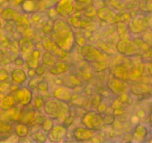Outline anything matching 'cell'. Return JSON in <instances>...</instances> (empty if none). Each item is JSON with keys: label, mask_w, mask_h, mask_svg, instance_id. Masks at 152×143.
Instances as JSON below:
<instances>
[{"label": "cell", "mask_w": 152, "mask_h": 143, "mask_svg": "<svg viewBox=\"0 0 152 143\" xmlns=\"http://www.w3.org/2000/svg\"><path fill=\"white\" fill-rule=\"evenodd\" d=\"M44 104L45 101L42 95H38L34 98V104H33V105H34L36 111H38L39 112V113H41L42 110L44 109Z\"/></svg>", "instance_id": "36"}, {"label": "cell", "mask_w": 152, "mask_h": 143, "mask_svg": "<svg viewBox=\"0 0 152 143\" xmlns=\"http://www.w3.org/2000/svg\"><path fill=\"white\" fill-rule=\"evenodd\" d=\"M69 67V63L66 61L57 60L53 66L50 67V69H49V72L53 75H59V74H63L65 72L68 71Z\"/></svg>", "instance_id": "26"}, {"label": "cell", "mask_w": 152, "mask_h": 143, "mask_svg": "<svg viewBox=\"0 0 152 143\" xmlns=\"http://www.w3.org/2000/svg\"><path fill=\"white\" fill-rule=\"evenodd\" d=\"M24 0H13V4L14 6H20Z\"/></svg>", "instance_id": "56"}, {"label": "cell", "mask_w": 152, "mask_h": 143, "mask_svg": "<svg viewBox=\"0 0 152 143\" xmlns=\"http://www.w3.org/2000/svg\"><path fill=\"white\" fill-rule=\"evenodd\" d=\"M41 53L38 49H34L29 55L27 56L25 63L29 69L37 68L39 65V59Z\"/></svg>", "instance_id": "25"}, {"label": "cell", "mask_w": 152, "mask_h": 143, "mask_svg": "<svg viewBox=\"0 0 152 143\" xmlns=\"http://www.w3.org/2000/svg\"><path fill=\"white\" fill-rule=\"evenodd\" d=\"M15 65L17 66H22L25 63V60L23 59L22 57H17L14 60Z\"/></svg>", "instance_id": "54"}, {"label": "cell", "mask_w": 152, "mask_h": 143, "mask_svg": "<svg viewBox=\"0 0 152 143\" xmlns=\"http://www.w3.org/2000/svg\"><path fill=\"white\" fill-rule=\"evenodd\" d=\"M15 98L18 104L22 106L28 105L32 102L33 100V92L28 87H20L18 88L13 92Z\"/></svg>", "instance_id": "11"}, {"label": "cell", "mask_w": 152, "mask_h": 143, "mask_svg": "<svg viewBox=\"0 0 152 143\" xmlns=\"http://www.w3.org/2000/svg\"><path fill=\"white\" fill-rule=\"evenodd\" d=\"M49 85L46 80H41L39 82L38 85H37V89H39V91H41V92H45V91L48 90Z\"/></svg>", "instance_id": "47"}, {"label": "cell", "mask_w": 152, "mask_h": 143, "mask_svg": "<svg viewBox=\"0 0 152 143\" xmlns=\"http://www.w3.org/2000/svg\"><path fill=\"white\" fill-rule=\"evenodd\" d=\"M3 57H4V54L0 51V60H1L3 59Z\"/></svg>", "instance_id": "57"}, {"label": "cell", "mask_w": 152, "mask_h": 143, "mask_svg": "<svg viewBox=\"0 0 152 143\" xmlns=\"http://www.w3.org/2000/svg\"><path fill=\"white\" fill-rule=\"evenodd\" d=\"M53 98L68 103L72 98V92L69 88H67L64 86H59L53 92Z\"/></svg>", "instance_id": "20"}, {"label": "cell", "mask_w": 152, "mask_h": 143, "mask_svg": "<svg viewBox=\"0 0 152 143\" xmlns=\"http://www.w3.org/2000/svg\"><path fill=\"white\" fill-rule=\"evenodd\" d=\"M140 10L144 13H151L152 4L151 0H142L139 4Z\"/></svg>", "instance_id": "40"}, {"label": "cell", "mask_w": 152, "mask_h": 143, "mask_svg": "<svg viewBox=\"0 0 152 143\" xmlns=\"http://www.w3.org/2000/svg\"><path fill=\"white\" fill-rule=\"evenodd\" d=\"M127 66L126 64H118L114 67L112 74L116 78L126 82L129 80V72Z\"/></svg>", "instance_id": "22"}, {"label": "cell", "mask_w": 152, "mask_h": 143, "mask_svg": "<svg viewBox=\"0 0 152 143\" xmlns=\"http://www.w3.org/2000/svg\"><path fill=\"white\" fill-rule=\"evenodd\" d=\"M75 0H58L54 6L56 14L61 17L68 18L75 11Z\"/></svg>", "instance_id": "8"}, {"label": "cell", "mask_w": 152, "mask_h": 143, "mask_svg": "<svg viewBox=\"0 0 152 143\" xmlns=\"http://www.w3.org/2000/svg\"><path fill=\"white\" fill-rule=\"evenodd\" d=\"M125 109H114L113 114L114 116H122L125 113Z\"/></svg>", "instance_id": "55"}, {"label": "cell", "mask_w": 152, "mask_h": 143, "mask_svg": "<svg viewBox=\"0 0 152 143\" xmlns=\"http://www.w3.org/2000/svg\"><path fill=\"white\" fill-rule=\"evenodd\" d=\"M132 18V16L129 12L120 11V13H116L114 24L118 23V22H124V23L129 24Z\"/></svg>", "instance_id": "35"}, {"label": "cell", "mask_w": 152, "mask_h": 143, "mask_svg": "<svg viewBox=\"0 0 152 143\" xmlns=\"http://www.w3.org/2000/svg\"><path fill=\"white\" fill-rule=\"evenodd\" d=\"M41 80L40 78V76L38 77H31V80H29L28 84V87L31 89H34L37 87V85H38L39 82Z\"/></svg>", "instance_id": "45"}, {"label": "cell", "mask_w": 152, "mask_h": 143, "mask_svg": "<svg viewBox=\"0 0 152 143\" xmlns=\"http://www.w3.org/2000/svg\"><path fill=\"white\" fill-rule=\"evenodd\" d=\"M74 138L78 142L89 141L93 138V132L91 130L83 127L76 128L73 131Z\"/></svg>", "instance_id": "15"}, {"label": "cell", "mask_w": 152, "mask_h": 143, "mask_svg": "<svg viewBox=\"0 0 152 143\" xmlns=\"http://www.w3.org/2000/svg\"><path fill=\"white\" fill-rule=\"evenodd\" d=\"M110 4H111L112 7H115L116 9H118V10L123 8V7H122V6H123V4H122L120 0H111V1H110Z\"/></svg>", "instance_id": "51"}, {"label": "cell", "mask_w": 152, "mask_h": 143, "mask_svg": "<svg viewBox=\"0 0 152 143\" xmlns=\"http://www.w3.org/2000/svg\"><path fill=\"white\" fill-rule=\"evenodd\" d=\"M34 72H35L36 75L40 76V77H41L42 75H43V74H45V69L44 66L39 65L37 68L34 69Z\"/></svg>", "instance_id": "50"}, {"label": "cell", "mask_w": 152, "mask_h": 143, "mask_svg": "<svg viewBox=\"0 0 152 143\" xmlns=\"http://www.w3.org/2000/svg\"><path fill=\"white\" fill-rule=\"evenodd\" d=\"M9 74L7 70L4 69L0 70V81H5L7 80Z\"/></svg>", "instance_id": "49"}, {"label": "cell", "mask_w": 152, "mask_h": 143, "mask_svg": "<svg viewBox=\"0 0 152 143\" xmlns=\"http://www.w3.org/2000/svg\"><path fill=\"white\" fill-rule=\"evenodd\" d=\"M62 85L69 89H73L83 85V80L75 74H68L62 77Z\"/></svg>", "instance_id": "23"}, {"label": "cell", "mask_w": 152, "mask_h": 143, "mask_svg": "<svg viewBox=\"0 0 152 143\" xmlns=\"http://www.w3.org/2000/svg\"><path fill=\"white\" fill-rule=\"evenodd\" d=\"M31 138L37 142H45L48 139V133L39 128L37 130L32 132L31 134Z\"/></svg>", "instance_id": "32"}, {"label": "cell", "mask_w": 152, "mask_h": 143, "mask_svg": "<svg viewBox=\"0 0 152 143\" xmlns=\"http://www.w3.org/2000/svg\"><path fill=\"white\" fill-rule=\"evenodd\" d=\"M132 103V98L129 96V94L126 92L117 95L115 99L112 101L111 104V107L113 110L114 109H125L128 105Z\"/></svg>", "instance_id": "16"}, {"label": "cell", "mask_w": 152, "mask_h": 143, "mask_svg": "<svg viewBox=\"0 0 152 143\" xmlns=\"http://www.w3.org/2000/svg\"><path fill=\"white\" fill-rule=\"evenodd\" d=\"M53 126H54V122H53V119H51L50 117L45 118L44 121L41 125V129L48 133L53 128Z\"/></svg>", "instance_id": "37"}, {"label": "cell", "mask_w": 152, "mask_h": 143, "mask_svg": "<svg viewBox=\"0 0 152 143\" xmlns=\"http://www.w3.org/2000/svg\"><path fill=\"white\" fill-rule=\"evenodd\" d=\"M116 47H117V52L120 55L128 57L139 56L141 53L140 49L137 46L135 42L131 39H120L117 42Z\"/></svg>", "instance_id": "4"}, {"label": "cell", "mask_w": 152, "mask_h": 143, "mask_svg": "<svg viewBox=\"0 0 152 143\" xmlns=\"http://www.w3.org/2000/svg\"><path fill=\"white\" fill-rule=\"evenodd\" d=\"M94 5V0H75V11H83Z\"/></svg>", "instance_id": "31"}, {"label": "cell", "mask_w": 152, "mask_h": 143, "mask_svg": "<svg viewBox=\"0 0 152 143\" xmlns=\"http://www.w3.org/2000/svg\"><path fill=\"white\" fill-rule=\"evenodd\" d=\"M68 128L64 125H56L48 133V139L52 142H60L66 137Z\"/></svg>", "instance_id": "10"}, {"label": "cell", "mask_w": 152, "mask_h": 143, "mask_svg": "<svg viewBox=\"0 0 152 143\" xmlns=\"http://www.w3.org/2000/svg\"><path fill=\"white\" fill-rule=\"evenodd\" d=\"M44 111L51 119L63 122L70 113L68 103L53 98L45 101Z\"/></svg>", "instance_id": "2"}, {"label": "cell", "mask_w": 152, "mask_h": 143, "mask_svg": "<svg viewBox=\"0 0 152 143\" xmlns=\"http://www.w3.org/2000/svg\"><path fill=\"white\" fill-rule=\"evenodd\" d=\"M81 122L85 128L91 130L92 131L99 130L105 125L103 116L94 110H90L85 113L82 118Z\"/></svg>", "instance_id": "3"}, {"label": "cell", "mask_w": 152, "mask_h": 143, "mask_svg": "<svg viewBox=\"0 0 152 143\" xmlns=\"http://www.w3.org/2000/svg\"><path fill=\"white\" fill-rule=\"evenodd\" d=\"M30 129L29 125H25V124L17 122L14 127V133L19 138L25 137L29 134Z\"/></svg>", "instance_id": "30"}, {"label": "cell", "mask_w": 152, "mask_h": 143, "mask_svg": "<svg viewBox=\"0 0 152 143\" xmlns=\"http://www.w3.org/2000/svg\"><path fill=\"white\" fill-rule=\"evenodd\" d=\"M75 43L78 44L80 46H85L86 45V38L79 33H75Z\"/></svg>", "instance_id": "46"}, {"label": "cell", "mask_w": 152, "mask_h": 143, "mask_svg": "<svg viewBox=\"0 0 152 143\" xmlns=\"http://www.w3.org/2000/svg\"><path fill=\"white\" fill-rule=\"evenodd\" d=\"M103 120L105 125H111L115 121V116L111 113H105V116H103Z\"/></svg>", "instance_id": "44"}, {"label": "cell", "mask_w": 152, "mask_h": 143, "mask_svg": "<svg viewBox=\"0 0 152 143\" xmlns=\"http://www.w3.org/2000/svg\"><path fill=\"white\" fill-rule=\"evenodd\" d=\"M104 1H111V0H104Z\"/></svg>", "instance_id": "58"}, {"label": "cell", "mask_w": 152, "mask_h": 143, "mask_svg": "<svg viewBox=\"0 0 152 143\" xmlns=\"http://www.w3.org/2000/svg\"><path fill=\"white\" fill-rule=\"evenodd\" d=\"M96 16L100 19L101 21L108 23H114V19H115L116 13L114 10L108 7H99L96 10Z\"/></svg>", "instance_id": "14"}, {"label": "cell", "mask_w": 152, "mask_h": 143, "mask_svg": "<svg viewBox=\"0 0 152 143\" xmlns=\"http://www.w3.org/2000/svg\"><path fill=\"white\" fill-rule=\"evenodd\" d=\"M17 104L18 103L16 101V99L15 98L13 93H10L6 95L2 99V101L1 102V108L3 110H4V111H7V110L13 108V107L16 106Z\"/></svg>", "instance_id": "28"}, {"label": "cell", "mask_w": 152, "mask_h": 143, "mask_svg": "<svg viewBox=\"0 0 152 143\" xmlns=\"http://www.w3.org/2000/svg\"><path fill=\"white\" fill-rule=\"evenodd\" d=\"M67 22L72 28L78 29H84L91 25V19L86 17L81 11H76L75 13H72Z\"/></svg>", "instance_id": "9"}, {"label": "cell", "mask_w": 152, "mask_h": 143, "mask_svg": "<svg viewBox=\"0 0 152 143\" xmlns=\"http://www.w3.org/2000/svg\"><path fill=\"white\" fill-rule=\"evenodd\" d=\"M27 74L22 69H14L11 72V79L16 85H22L27 80Z\"/></svg>", "instance_id": "27"}, {"label": "cell", "mask_w": 152, "mask_h": 143, "mask_svg": "<svg viewBox=\"0 0 152 143\" xmlns=\"http://www.w3.org/2000/svg\"><path fill=\"white\" fill-rule=\"evenodd\" d=\"M15 25L17 29L22 30V31H26L28 30L30 27V22L26 16H22L21 14H18L17 16L13 20Z\"/></svg>", "instance_id": "29"}, {"label": "cell", "mask_w": 152, "mask_h": 143, "mask_svg": "<svg viewBox=\"0 0 152 143\" xmlns=\"http://www.w3.org/2000/svg\"><path fill=\"white\" fill-rule=\"evenodd\" d=\"M102 101V98L99 95H95L93 97V99H92V106L96 108L98 106V104Z\"/></svg>", "instance_id": "52"}, {"label": "cell", "mask_w": 152, "mask_h": 143, "mask_svg": "<svg viewBox=\"0 0 152 143\" xmlns=\"http://www.w3.org/2000/svg\"><path fill=\"white\" fill-rule=\"evenodd\" d=\"M96 112L99 113V114L102 115L106 113L107 110H108V106H107V104H105V103L102 102V101H101V102L98 104V106L96 107Z\"/></svg>", "instance_id": "48"}, {"label": "cell", "mask_w": 152, "mask_h": 143, "mask_svg": "<svg viewBox=\"0 0 152 143\" xmlns=\"http://www.w3.org/2000/svg\"><path fill=\"white\" fill-rule=\"evenodd\" d=\"M42 46L45 52H50V54L56 57L57 59L62 60L67 56V52L61 49L53 40L49 37H44L42 40Z\"/></svg>", "instance_id": "7"}, {"label": "cell", "mask_w": 152, "mask_h": 143, "mask_svg": "<svg viewBox=\"0 0 152 143\" xmlns=\"http://www.w3.org/2000/svg\"><path fill=\"white\" fill-rule=\"evenodd\" d=\"M117 24V30L118 34L120 36L126 34L128 31H129V28H128V24L124 23V22H118Z\"/></svg>", "instance_id": "43"}, {"label": "cell", "mask_w": 152, "mask_h": 143, "mask_svg": "<svg viewBox=\"0 0 152 143\" xmlns=\"http://www.w3.org/2000/svg\"><path fill=\"white\" fill-rule=\"evenodd\" d=\"M145 70V66L142 61L134 63L129 69V80H136L142 77Z\"/></svg>", "instance_id": "19"}, {"label": "cell", "mask_w": 152, "mask_h": 143, "mask_svg": "<svg viewBox=\"0 0 152 143\" xmlns=\"http://www.w3.org/2000/svg\"><path fill=\"white\" fill-rule=\"evenodd\" d=\"M81 55L85 60L90 63L96 61L105 60L104 54L100 50L91 45L86 44L82 46Z\"/></svg>", "instance_id": "5"}, {"label": "cell", "mask_w": 152, "mask_h": 143, "mask_svg": "<svg viewBox=\"0 0 152 143\" xmlns=\"http://www.w3.org/2000/svg\"><path fill=\"white\" fill-rule=\"evenodd\" d=\"M108 63L105 62V60L96 61V62L91 63V69L95 72H102L105 69Z\"/></svg>", "instance_id": "38"}, {"label": "cell", "mask_w": 152, "mask_h": 143, "mask_svg": "<svg viewBox=\"0 0 152 143\" xmlns=\"http://www.w3.org/2000/svg\"><path fill=\"white\" fill-rule=\"evenodd\" d=\"M148 135V128L142 124H139V125H136L132 132V137L134 141L138 142H143L146 141Z\"/></svg>", "instance_id": "18"}, {"label": "cell", "mask_w": 152, "mask_h": 143, "mask_svg": "<svg viewBox=\"0 0 152 143\" xmlns=\"http://www.w3.org/2000/svg\"><path fill=\"white\" fill-rule=\"evenodd\" d=\"M13 130V127L10 124L6 123L3 121L0 120V133L5 134L10 133Z\"/></svg>", "instance_id": "41"}, {"label": "cell", "mask_w": 152, "mask_h": 143, "mask_svg": "<svg viewBox=\"0 0 152 143\" xmlns=\"http://www.w3.org/2000/svg\"><path fill=\"white\" fill-rule=\"evenodd\" d=\"M36 117V110L33 104H29L28 105L22 106L21 108L20 117L18 122L30 125L34 121Z\"/></svg>", "instance_id": "12"}, {"label": "cell", "mask_w": 152, "mask_h": 143, "mask_svg": "<svg viewBox=\"0 0 152 143\" xmlns=\"http://www.w3.org/2000/svg\"><path fill=\"white\" fill-rule=\"evenodd\" d=\"M18 46L20 52L27 56L34 49V43L28 37H21L18 42Z\"/></svg>", "instance_id": "24"}, {"label": "cell", "mask_w": 152, "mask_h": 143, "mask_svg": "<svg viewBox=\"0 0 152 143\" xmlns=\"http://www.w3.org/2000/svg\"><path fill=\"white\" fill-rule=\"evenodd\" d=\"M10 113H9V116L10 119L13 121V122H18L19 120V117H20V113H21V107H19L17 105L13 107V108L10 109Z\"/></svg>", "instance_id": "39"}, {"label": "cell", "mask_w": 152, "mask_h": 143, "mask_svg": "<svg viewBox=\"0 0 152 143\" xmlns=\"http://www.w3.org/2000/svg\"><path fill=\"white\" fill-rule=\"evenodd\" d=\"M131 91H132V92L134 95H137V96H144L145 95L150 96L151 86L148 83H135V84H133L132 86Z\"/></svg>", "instance_id": "21"}, {"label": "cell", "mask_w": 152, "mask_h": 143, "mask_svg": "<svg viewBox=\"0 0 152 143\" xmlns=\"http://www.w3.org/2000/svg\"><path fill=\"white\" fill-rule=\"evenodd\" d=\"M82 13H83V14L86 17L91 19L92 18H94L96 15V10L94 7V6L93 5L91 6V7H88V9H86V10L82 11Z\"/></svg>", "instance_id": "42"}, {"label": "cell", "mask_w": 152, "mask_h": 143, "mask_svg": "<svg viewBox=\"0 0 152 143\" xmlns=\"http://www.w3.org/2000/svg\"><path fill=\"white\" fill-rule=\"evenodd\" d=\"M21 8L25 13L31 14L39 11L41 7L40 0H24L21 4Z\"/></svg>", "instance_id": "17"}, {"label": "cell", "mask_w": 152, "mask_h": 143, "mask_svg": "<svg viewBox=\"0 0 152 143\" xmlns=\"http://www.w3.org/2000/svg\"><path fill=\"white\" fill-rule=\"evenodd\" d=\"M19 13L15 9L7 7L3 10L1 13V17L5 21H13Z\"/></svg>", "instance_id": "33"}, {"label": "cell", "mask_w": 152, "mask_h": 143, "mask_svg": "<svg viewBox=\"0 0 152 143\" xmlns=\"http://www.w3.org/2000/svg\"><path fill=\"white\" fill-rule=\"evenodd\" d=\"M50 35V38L67 53L71 52L74 49L75 33L67 21L62 19H55L52 24Z\"/></svg>", "instance_id": "1"}, {"label": "cell", "mask_w": 152, "mask_h": 143, "mask_svg": "<svg viewBox=\"0 0 152 143\" xmlns=\"http://www.w3.org/2000/svg\"><path fill=\"white\" fill-rule=\"evenodd\" d=\"M107 87L115 95H120L123 92H126V91L124 81L116 78L114 76L108 78V81H107Z\"/></svg>", "instance_id": "13"}, {"label": "cell", "mask_w": 152, "mask_h": 143, "mask_svg": "<svg viewBox=\"0 0 152 143\" xmlns=\"http://www.w3.org/2000/svg\"><path fill=\"white\" fill-rule=\"evenodd\" d=\"M8 89H10V83L3 81V83H1V85H0V92L3 93V92H6Z\"/></svg>", "instance_id": "53"}, {"label": "cell", "mask_w": 152, "mask_h": 143, "mask_svg": "<svg viewBox=\"0 0 152 143\" xmlns=\"http://www.w3.org/2000/svg\"><path fill=\"white\" fill-rule=\"evenodd\" d=\"M56 61H57V58L53 56L50 52H45L42 57V63L43 65L46 66H53L56 63Z\"/></svg>", "instance_id": "34"}, {"label": "cell", "mask_w": 152, "mask_h": 143, "mask_svg": "<svg viewBox=\"0 0 152 143\" xmlns=\"http://www.w3.org/2000/svg\"><path fill=\"white\" fill-rule=\"evenodd\" d=\"M55 1H58V0H55Z\"/></svg>", "instance_id": "59"}, {"label": "cell", "mask_w": 152, "mask_h": 143, "mask_svg": "<svg viewBox=\"0 0 152 143\" xmlns=\"http://www.w3.org/2000/svg\"><path fill=\"white\" fill-rule=\"evenodd\" d=\"M148 25H149V22L146 16L138 15L135 17L132 18L129 23L128 24V28H129V31L132 34L137 35L146 31Z\"/></svg>", "instance_id": "6"}]
</instances>
